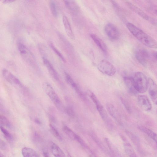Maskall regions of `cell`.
Instances as JSON below:
<instances>
[{"label":"cell","mask_w":157,"mask_h":157,"mask_svg":"<svg viewBox=\"0 0 157 157\" xmlns=\"http://www.w3.org/2000/svg\"><path fill=\"white\" fill-rule=\"evenodd\" d=\"M0 128L1 131L7 139L10 140L13 139V136L6 129L2 126L0 127Z\"/></svg>","instance_id":"cell-27"},{"label":"cell","mask_w":157,"mask_h":157,"mask_svg":"<svg viewBox=\"0 0 157 157\" xmlns=\"http://www.w3.org/2000/svg\"><path fill=\"white\" fill-rule=\"evenodd\" d=\"M51 151L55 157H66L60 148L55 143L52 142L50 147Z\"/></svg>","instance_id":"cell-18"},{"label":"cell","mask_w":157,"mask_h":157,"mask_svg":"<svg viewBox=\"0 0 157 157\" xmlns=\"http://www.w3.org/2000/svg\"><path fill=\"white\" fill-rule=\"evenodd\" d=\"M123 79L129 92L132 94H137L138 93L135 87L133 77L125 76L124 77Z\"/></svg>","instance_id":"cell-12"},{"label":"cell","mask_w":157,"mask_h":157,"mask_svg":"<svg viewBox=\"0 0 157 157\" xmlns=\"http://www.w3.org/2000/svg\"><path fill=\"white\" fill-rule=\"evenodd\" d=\"M89 95L90 97L95 104L101 117L106 125L110 128L113 127V125L111 120L109 117L105 109L96 96L92 92H90Z\"/></svg>","instance_id":"cell-2"},{"label":"cell","mask_w":157,"mask_h":157,"mask_svg":"<svg viewBox=\"0 0 157 157\" xmlns=\"http://www.w3.org/2000/svg\"><path fill=\"white\" fill-rule=\"evenodd\" d=\"M152 55L154 59H156V52H153L152 53Z\"/></svg>","instance_id":"cell-34"},{"label":"cell","mask_w":157,"mask_h":157,"mask_svg":"<svg viewBox=\"0 0 157 157\" xmlns=\"http://www.w3.org/2000/svg\"><path fill=\"white\" fill-rule=\"evenodd\" d=\"M66 80L68 83L82 98H84V96L80 90L77 84L74 81L72 78L67 73H66Z\"/></svg>","instance_id":"cell-17"},{"label":"cell","mask_w":157,"mask_h":157,"mask_svg":"<svg viewBox=\"0 0 157 157\" xmlns=\"http://www.w3.org/2000/svg\"><path fill=\"white\" fill-rule=\"evenodd\" d=\"M6 148V145L5 142L0 139V148L2 150H5Z\"/></svg>","instance_id":"cell-31"},{"label":"cell","mask_w":157,"mask_h":157,"mask_svg":"<svg viewBox=\"0 0 157 157\" xmlns=\"http://www.w3.org/2000/svg\"><path fill=\"white\" fill-rule=\"evenodd\" d=\"M50 130L52 134L59 140L61 139V137L56 128L52 125H50Z\"/></svg>","instance_id":"cell-29"},{"label":"cell","mask_w":157,"mask_h":157,"mask_svg":"<svg viewBox=\"0 0 157 157\" xmlns=\"http://www.w3.org/2000/svg\"><path fill=\"white\" fill-rule=\"evenodd\" d=\"M137 101L139 106L142 109L146 111L151 109V104L149 99L146 96L144 95H139Z\"/></svg>","instance_id":"cell-9"},{"label":"cell","mask_w":157,"mask_h":157,"mask_svg":"<svg viewBox=\"0 0 157 157\" xmlns=\"http://www.w3.org/2000/svg\"><path fill=\"white\" fill-rule=\"evenodd\" d=\"M148 93L150 97L153 102L156 105L157 99V85L154 81L151 78L148 79Z\"/></svg>","instance_id":"cell-8"},{"label":"cell","mask_w":157,"mask_h":157,"mask_svg":"<svg viewBox=\"0 0 157 157\" xmlns=\"http://www.w3.org/2000/svg\"><path fill=\"white\" fill-rule=\"evenodd\" d=\"M50 7L52 13L55 17H56L58 15V11L56 5L52 1L50 2Z\"/></svg>","instance_id":"cell-24"},{"label":"cell","mask_w":157,"mask_h":157,"mask_svg":"<svg viewBox=\"0 0 157 157\" xmlns=\"http://www.w3.org/2000/svg\"><path fill=\"white\" fill-rule=\"evenodd\" d=\"M43 86L46 93L56 107L59 110L63 111V107L62 103L51 86L48 83L45 82Z\"/></svg>","instance_id":"cell-4"},{"label":"cell","mask_w":157,"mask_h":157,"mask_svg":"<svg viewBox=\"0 0 157 157\" xmlns=\"http://www.w3.org/2000/svg\"><path fill=\"white\" fill-rule=\"evenodd\" d=\"M124 145L125 151L129 157H137L129 143L125 141Z\"/></svg>","instance_id":"cell-22"},{"label":"cell","mask_w":157,"mask_h":157,"mask_svg":"<svg viewBox=\"0 0 157 157\" xmlns=\"http://www.w3.org/2000/svg\"><path fill=\"white\" fill-rule=\"evenodd\" d=\"M105 30L107 36L111 40H115L120 37V33L118 29L112 23H107L105 27Z\"/></svg>","instance_id":"cell-6"},{"label":"cell","mask_w":157,"mask_h":157,"mask_svg":"<svg viewBox=\"0 0 157 157\" xmlns=\"http://www.w3.org/2000/svg\"><path fill=\"white\" fill-rule=\"evenodd\" d=\"M126 4L132 10L145 20L151 22L153 21V20L152 18L149 17L143 10L133 4L128 2H126Z\"/></svg>","instance_id":"cell-10"},{"label":"cell","mask_w":157,"mask_h":157,"mask_svg":"<svg viewBox=\"0 0 157 157\" xmlns=\"http://www.w3.org/2000/svg\"><path fill=\"white\" fill-rule=\"evenodd\" d=\"M35 121L36 123L38 124L40 123V121H39L38 119H35Z\"/></svg>","instance_id":"cell-37"},{"label":"cell","mask_w":157,"mask_h":157,"mask_svg":"<svg viewBox=\"0 0 157 157\" xmlns=\"http://www.w3.org/2000/svg\"><path fill=\"white\" fill-rule=\"evenodd\" d=\"M98 68L101 72L109 76H113L116 72L114 66L105 59L102 60L99 62L98 65Z\"/></svg>","instance_id":"cell-5"},{"label":"cell","mask_w":157,"mask_h":157,"mask_svg":"<svg viewBox=\"0 0 157 157\" xmlns=\"http://www.w3.org/2000/svg\"><path fill=\"white\" fill-rule=\"evenodd\" d=\"M1 105L0 104V109L1 108Z\"/></svg>","instance_id":"cell-38"},{"label":"cell","mask_w":157,"mask_h":157,"mask_svg":"<svg viewBox=\"0 0 157 157\" xmlns=\"http://www.w3.org/2000/svg\"><path fill=\"white\" fill-rule=\"evenodd\" d=\"M50 46L58 57L63 62H65V59L62 54L55 47L52 43L50 44Z\"/></svg>","instance_id":"cell-28"},{"label":"cell","mask_w":157,"mask_h":157,"mask_svg":"<svg viewBox=\"0 0 157 157\" xmlns=\"http://www.w3.org/2000/svg\"><path fill=\"white\" fill-rule=\"evenodd\" d=\"M106 108L108 112L111 116L117 122L121 124V121L120 117L113 105L110 103H108L106 104Z\"/></svg>","instance_id":"cell-13"},{"label":"cell","mask_w":157,"mask_h":157,"mask_svg":"<svg viewBox=\"0 0 157 157\" xmlns=\"http://www.w3.org/2000/svg\"><path fill=\"white\" fill-rule=\"evenodd\" d=\"M136 57L139 62L142 65L146 67L148 59L150 58V54L146 50L143 48L137 49L135 53Z\"/></svg>","instance_id":"cell-7"},{"label":"cell","mask_w":157,"mask_h":157,"mask_svg":"<svg viewBox=\"0 0 157 157\" xmlns=\"http://www.w3.org/2000/svg\"><path fill=\"white\" fill-rule=\"evenodd\" d=\"M18 49L21 54L22 56L28 52V50L26 47L23 44L19 43L17 44Z\"/></svg>","instance_id":"cell-25"},{"label":"cell","mask_w":157,"mask_h":157,"mask_svg":"<svg viewBox=\"0 0 157 157\" xmlns=\"http://www.w3.org/2000/svg\"><path fill=\"white\" fill-rule=\"evenodd\" d=\"M63 22L67 35L71 39H74L75 36L70 24L67 17L65 15L63 16Z\"/></svg>","instance_id":"cell-19"},{"label":"cell","mask_w":157,"mask_h":157,"mask_svg":"<svg viewBox=\"0 0 157 157\" xmlns=\"http://www.w3.org/2000/svg\"><path fill=\"white\" fill-rule=\"evenodd\" d=\"M63 129L65 133L72 140L78 141L81 144L85 146L83 141L75 132L66 126H65Z\"/></svg>","instance_id":"cell-15"},{"label":"cell","mask_w":157,"mask_h":157,"mask_svg":"<svg viewBox=\"0 0 157 157\" xmlns=\"http://www.w3.org/2000/svg\"><path fill=\"white\" fill-rule=\"evenodd\" d=\"M66 112L70 116H74V113L73 109L71 108H67L66 109Z\"/></svg>","instance_id":"cell-32"},{"label":"cell","mask_w":157,"mask_h":157,"mask_svg":"<svg viewBox=\"0 0 157 157\" xmlns=\"http://www.w3.org/2000/svg\"><path fill=\"white\" fill-rule=\"evenodd\" d=\"M43 155L44 157H49L48 153L46 152H44Z\"/></svg>","instance_id":"cell-35"},{"label":"cell","mask_w":157,"mask_h":157,"mask_svg":"<svg viewBox=\"0 0 157 157\" xmlns=\"http://www.w3.org/2000/svg\"><path fill=\"white\" fill-rule=\"evenodd\" d=\"M15 1L13 0H4L2 1V2L4 4H8L12 3Z\"/></svg>","instance_id":"cell-33"},{"label":"cell","mask_w":157,"mask_h":157,"mask_svg":"<svg viewBox=\"0 0 157 157\" xmlns=\"http://www.w3.org/2000/svg\"><path fill=\"white\" fill-rule=\"evenodd\" d=\"M0 157H6L4 154L0 152Z\"/></svg>","instance_id":"cell-36"},{"label":"cell","mask_w":157,"mask_h":157,"mask_svg":"<svg viewBox=\"0 0 157 157\" xmlns=\"http://www.w3.org/2000/svg\"><path fill=\"white\" fill-rule=\"evenodd\" d=\"M133 78L135 87L138 93H145L147 89L148 85V79L145 75L142 72H137Z\"/></svg>","instance_id":"cell-3"},{"label":"cell","mask_w":157,"mask_h":157,"mask_svg":"<svg viewBox=\"0 0 157 157\" xmlns=\"http://www.w3.org/2000/svg\"><path fill=\"white\" fill-rule=\"evenodd\" d=\"M138 129L141 132L147 135L156 142L157 141V136L156 134L153 131L143 126H140Z\"/></svg>","instance_id":"cell-20"},{"label":"cell","mask_w":157,"mask_h":157,"mask_svg":"<svg viewBox=\"0 0 157 157\" xmlns=\"http://www.w3.org/2000/svg\"><path fill=\"white\" fill-rule=\"evenodd\" d=\"M43 60L44 64L52 76L56 80H58V74L49 61L44 57L43 58Z\"/></svg>","instance_id":"cell-16"},{"label":"cell","mask_w":157,"mask_h":157,"mask_svg":"<svg viewBox=\"0 0 157 157\" xmlns=\"http://www.w3.org/2000/svg\"><path fill=\"white\" fill-rule=\"evenodd\" d=\"M64 2L67 7L71 10L74 12L78 11V6L74 1L65 0Z\"/></svg>","instance_id":"cell-23"},{"label":"cell","mask_w":157,"mask_h":157,"mask_svg":"<svg viewBox=\"0 0 157 157\" xmlns=\"http://www.w3.org/2000/svg\"><path fill=\"white\" fill-rule=\"evenodd\" d=\"M0 124L7 127H10L11 124L9 120L4 116L0 114Z\"/></svg>","instance_id":"cell-26"},{"label":"cell","mask_w":157,"mask_h":157,"mask_svg":"<svg viewBox=\"0 0 157 157\" xmlns=\"http://www.w3.org/2000/svg\"><path fill=\"white\" fill-rule=\"evenodd\" d=\"M90 36L96 45L103 52L106 53L107 52V48L104 42L95 34H91Z\"/></svg>","instance_id":"cell-14"},{"label":"cell","mask_w":157,"mask_h":157,"mask_svg":"<svg viewBox=\"0 0 157 157\" xmlns=\"http://www.w3.org/2000/svg\"><path fill=\"white\" fill-rule=\"evenodd\" d=\"M21 152L23 157H40L35 150L30 148L23 147Z\"/></svg>","instance_id":"cell-21"},{"label":"cell","mask_w":157,"mask_h":157,"mask_svg":"<svg viewBox=\"0 0 157 157\" xmlns=\"http://www.w3.org/2000/svg\"><path fill=\"white\" fill-rule=\"evenodd\" d=\"M126 26L131 33L144 45L153 48H157L156 41L134 24L128 22Z\"/></svg>","instance_id":"cell-1"},{"label":"cell","mask_w":157,"mask_h":157,"mask_svg":"<svg viewBox=\"0 0 157 157\" xmlns=\"http://www.w3.org/2000/svg\"><path fill=\"white\" fill-rule=\"evenodd\" d=\"M2 74L4 78L10 83L14 85L20 84L19 80L8 70L6 69H3Z\"/></svg>","instance_id":"cell-11"},{"label":"cell","mask_w":157,"mask_h":157,"mask_svg":"<svg viewBox=\"0 0 157 157\" xmlns=\"http://www.w3.org/2000/svg\"><path fill=\"white\" fill-rule=\"evenodd\" d=\"M121 100L127 111L128 113H130L132 112L131 109L127 100L123 98H121Z\"/></svg>","instance_id":"cell-30"}]
</instances>
